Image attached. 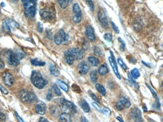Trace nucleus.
Instances as JSON below:
<instances>
[{
    "instance_id": "obj_24",
    "label": "nucleus",
    "mask_w": 163,
    "mask_h": 122,
    "mask_svg": "<svg viewBox=\"0 0 163 122\" xmlns=\"http://www.w3.org/2000/svg\"><path fill=\"white\" fill-rule=\"evenodd\" d=\"M49 70H50L51 74L54 76H56V77L58 76L60 74L59 70L54 65H51L50 66V68H49Z\"/></svg>"
},
{
    "instance_id": "obj_23",
    "label": "nucleus",
    "mask_w": 163,
    "mask_h": 122,
    "mask_svg": "<svg viewBox=\"0 0 163 122\" xmlns=\"http://www.w3.org/2000/svg\"><path fill=\"white\" fill-rule=\"evenodd\" d=\"M30 62L31 65H34V66H43L46 64V63L45 62L39 60L37 58L31 59Z\"/></svg>"
},
{
    "instance_id": "obj_21",
    "label": "nucleus",
    "mask_w": 163,
    "mask_h": 122,
    "mask_svg": "<svg viewBox=\"0 0 163 122\" xmlns=\"http://www.w3.org/2000/svg\"><path fill=\"white\" fill-rule=\"evenodd\" d=\"M59 118L61 122H72L70 115L66 113H61Z\"/></svg>"
},
{
    "instance_id": "obj_8",
    "label": "nucleus",
    "mask_w": 163,
    "mask_h": 122,
    "mask_svg": "<svg viewBox=\"0 0 163 122\" xmlns=\"http://www.w3.org/2000/svg\"><path fill=\"white\" fill-rule=\"evenodd\" d=\"M130 116L134 122H143L141 111L137 108H132L130 112Z\"/></svg>"
},
{
    "instance_id": "obj_38",
    "label": "nucleus",
    "mask_w": 163,
    "mask_h": 122,
    "mask_svg": "<svg viewBox=\"0 0 163 122\" xmlns=\"http://www.w3.org/2000/svg\"><path fill=\"white\" fill-rule=\"evenodd\" d=\"M93 52H94V54H95L96 55H97V56H100V55H101V51L99 49V48L97 46L94 47Z\"/></svg>"
},
{
    "instance_id": "obj_7",
    "label": "nucleus",
    "mask_w": 163,
    "mask_h": 122,
    "mask_svg": "<svg viewBox=\"0 0 163 122\" xmlns=\"http://www.w3.org/2000/svg\"><path fill=\"white\" fill-rule=\"evenodd\" d=\"M72 8L74 13L73 21L75 23H79L82 19V13L80 6L78 3H75L73 5Z\"/></svg>"
},
{
    "instance_id": "obj_36",
    "label": "nucleus",
    "mask_w": 163,
    "mask_h": 122,
    "mask_svg": "<svg viewBox=\"0 0 163 122\" xmlns=\"http://www.w3.org/2000/svg\"><path fill=\"white\" fill-rule=\"evenodd\" d=\"M85 1L87 5H88V6H89L90 10L91 11H93L94 10V5L92 0H85Z\"/></svg>"
},
{
    "instance_id": "obj_13",
    "label": "nucleus",
    "mask_w": 163,
    "mask_h": 122,
    "mask_svg": "<svg viewBox=\"0 0 163 122\" xmlns=\"http://www.w3.org/2000/svg\"><path fill=\"white\" fill-rule=\"evenodd\" d=\"M3 80L5 85L8 86H12L14 82L13 75L9 72H5L3 75Z\"/></svg>"
},
{
    "instance_id": "obj_33",
    "label": "nucleus",
    "mask_w": 163,
    "mask_h": 122,
    "mask_svg": "<svg viewBox=\"0 0 163 122\" xmlns=\"http://www.w3.org/2000/svg\"><path fill=\"white\" fill-rule=\"evenodd\" d=\"M128 80L129 81V82H130L136 88L138 89V83H137L135 80H134V79H133V78L132 77V76H131V75H130V73H128Z\"/></svg>"
},
{
    "instance_id": "obj_16",
    "label": "nucleus",
    "mask_w": 163,
    "mask_h": 122,
    "mask_svg": "<svg viewBox=\"0 0 163 122\" xmlns=\"http://www.w3.org/2000/svg\"><path fill=\"white\" fill-rule=\"evenodd\" d=\"M30 96L31 92L26 89L22 90L19 93V98L23 103H30Z\"/></svg>"
},
{
    "instance_id": "obj_6",
    "label": "nucleus",
    "mask_w": 163,
    "mask_h": 122,
    "mask_svg": "<svg viewBox=\"0 0 163 122\" xmlns=\"http://www.w3.org/2000/svg\"><path fill=\"white\" fill-rule=\"evenodd\" d=\"M131 103L128 99L124 97H121L116 103V109L119 111H122L130 107Z\"/></svg>"
},
{
    "instance_id": "obj_20",
    "label": "nucleus",
    "mask_w": 163,
    "mask_h": 122,
    "mask_svg": "<svg viewBox=\"0 0 163 122\" xmlns=\"http://www.w3.org/2000/svg\"><path fill=\"white\" fill-rule=\"evenodd\" d=\"M64 55H65V60H66V63L69 65H72L75 59L73 57V56H72V55L71 54L69 50L65 51Z\"/></svg>"
},
{
    "instance_id": "obj_34",
    "label": "nucleus",
    "mask_w": 163,
    "mask_h": 122,
    "mask_svg": "<svg viewBox=\"0 0 163 122\" xmlns=\"http://www.w3.org/2000/svg\"><path fill=\"white\" fill-rule=\"evenodd\" d=\"M118 63L120 65V66L122 68H123V70H126L127 68V66L125 64L124 62L123 61L122 59H121V58H119L118 59Z\"/></svg>"
},
{
    "instance_id": "obj_17",
    "label": "nucleus",
    "mask_w": 163,
    "mask_h": 122,
    "mask_svg": "<svg viewBox=\"0 0 163 122\" xmlns=\"http://www.w3.org/2000/svg\"><path fill=\"white\" fill-rule=\"evenodd\" d=\"M46 110V103L44 102H38L36 105V113L40 115H44L45 114Z\"/></svg>"
},
{
    "instance_id": "obj_3",
    "label": "nucleus",
    "mask_w": 163,
    "mask_h": 122,
    "mask_svg": "<svg viewBox=\"0 0 163 122\" xmlns=\"http://www.w3.org/2000/svg\"><path fill=\"white\" fill-rule=\"evenodd\" d=\"M69 39V36L67 35L63 29H60L55 35L54 37L55 43L56 45H60L61 43H67Z\"/></svg>"
},
{
    "instance_id": "obj_5",
    "label": "nucleus",
    "mask_w": 163,
    "mask_h": 122,
    "mask_svg": "<svg viewBox=\"0 0 163 122\" xmlns=\"http://www.w3.org/2000/svg\"><path fill=\"white\" fill-rule=\"evenodd\" d=\"M19 27V24L13 20L5 19L3 22V29L7 33L11 32L12 30Z\"/></svg>"
},
{
    "instance_id": "obj_12",
    "label": "nucleus",
    "mask_w": 163,
    "mask_h": 122,
    "mask_svg": "<svg viewBox=\"0 0 163 122\" xmlns=\"http://www.w3.org/2000/svg\"><path fill=\"white\" fill-rule=\"evenodd\" d=\"M60 103L62 105L70 110L72 113H76V107L72 102L63 98L60 99Z\"/></svg>"
},
{
    "instance_id": "obj_30",
    "label": "nucleus",
    "mask_w": 163,
    "mask_h": 122,
    "mask_svg": "<svg viewBox=\"0 0 163 122\" xmlns=\"http://www.w3.org/2000/svg\"><path fill=\"white\" fill-rule=\"evenodd\" d=\"M130 75H131V76H132V77L133 79H135L138 78L140 76V73H139L138 69L136 68H135L133 70H131Z\"/></svg>"
},
{
    "instance_id": "obj_39",
    "label": "nucleus",
    "mask_w": 163,
    "mask_h": 122,
    "mask_svg": "<svg viewBox=\"0 0 163 122\" xmlns=\"http://www.w3.org/2000/svg\"><path fill=\"white\" fill-rule=\"evenodd\" d=\"M104 39L108 42H110L113 39V36L111 33H106L104 35Z\"/></svg>"
},
{
    "instance_id": "obj_11",
    "label": "nucleus",
    "mask_w": 163,
    "mask_h": 122,
    "mask_svg": "<svg viewBox=\"0 0 163 122\" xmlns=\"http://www.w3.org/2000/svg\"><path fill=\"white\" fill-rule=\"evenodd\" d=\"M40 15L42 19L47 22H51L55 20L56 17V15L49 11L41 10L40 11Z\"/></svg>"
},
{
    "instance_id": "obj_50",
    "label": "nucleus",
    "mask_w": 163,
    "mask_h": 122,
    "mask_svg": "<svg viewBox=\"0 0 163 122\" xmlns=\"http://www.w3.org/2000/svg\"><path fill=\"white\" fill-rule=\"evenodd\" d=\"M38 122H48V121L46 120L45 118L44 117H41L40 119H39V121Z\"/></svg>"
},
{
    "instance_id": "obj_41",
    "label": "nucleus",
    "mask_w": 163,
    "mask_h": 122,
    "mask_svg": "<svg viewBox=\"0 0 163 122\" xmlns=\"http://www.w3.org/2000/svg\"><path fill=\"white\" fill-rule=\"evenodd\" d=\"M90 95L93 100L95 101L97 103H100V101L94 93H93V92H91V93H90Z\"/></svg>"
},
{
    "instance_id": "obj_44",
    "label": "nucleus",
    "mask_w": 163,
    "mask_h": 122,
    "mask_svg": "<svg viewBox=\"0 0 163 122\" xmlns=\"http://www.w3.org/2000/svg\"><path fill=\"white\" fill-rule=\"evenodd\" d=\"M53 97L52 91L49 90L48 91V93L46 94V99L48 101H50Z\"/></svg>"
},
{
    "instance_id": "obj_22",
    "label": "nucleus",
    "mask_w": 163,
    "mask_h": 122,
    "mask_svg": "<svg viewBox=\"0 0 163 122\" xmlns=\"http://www.w3.org/2000/svg\"><path fill=\"white\" fill-rule=\"evenodd\" d=\"M98 73L101 75H103L109 73V69L107 65L103 64L99 68Z\"/></svg>"
},
{
    "instance_id": "obj_35",
    "label": "nucleus",
    "mask_w": 163,
    "mask_h": 122,
    "mask_svg": "<svg viewBox=\"0 0 163 122\" xmlns=\"http://www.w3.org/2000/svg\"><path fill=\"white\" fill-rule=\"evenodd\" d=\"M53 88L54 90L55 91L56 94L58 96H60L61 95V93L60 90L59 89L58 85L56 84H54L53 85Z\"/></svg>"
},
{
    "instance_id": "obj_53",
    "label": "nucleus",
    "mask_w": 163,
    "mask_h": 122,
    "mask_svg": "<svg viewBox=\"0 0 163 122\" xmlns=\"http://www.w3.org/2000/svg\"><path fill=\"white\" fill-rule=\"evenodd\" d=\"M116 119L120 122H124V121L123 120L122 118L121 117H120V116H117V117H116Z\"/></svg>"
},
{
    "instance_id": "obj_28",
    "label": "nucleus",
    "mask_w": 163,
    "mask_h": 122,
    "mask_svg": "<svg viewBox=\"0 0 163 122\" xmlns=\"http://www.w3.org/2000/svg\"><path fill=\"white\" fill-rule=\"evenodd\" d=\"M58 82L59 87H60L63 90L66 92L68 91V90H69V87H68V85H67L66 83L63 82V81L60 80H58Z\"/></svg>"
},
{
    "instance_id": "obj_54",
    "label": "nucleus",
    "mask_w": 163,
    "mask_h": 122,
    "mask_svg": "<svg viewBox=\"0 0 163 122\" xmlns=\"http://www.w3.org/2000/svg\"><path fill=\"white\" fill-rule=\"evenodd\" d=\"M10 1L12 3H17L19 1V0H10Z\"/></svg>"
},
{
    "instance_id": "obj_46",
    "label": "nucleus",
    "mask_w": 163,
    "mask_h": 122,
    "mask_svg": "<svg viewBox=\"0 0 163 122\" xmlns=\"http://www.w3.org/2000/svg\"><path fill=\"white\" fill-rule=\"evenodd\" d=\"M15 115H16V118H17V119L19 121V122H25L23 121V120L22 119V118L20 116H19L18 114L17 113V112H15Z\"/></svg>"
},
{
    "instance_id": "obj_40",
    "label": "nucleus",
    "mask_w": 163,
    "mask_h": 122,
    "mask_svg": "<svg viewBox=\"0 0 163 122\" xmlns=\"http://www.w3.org/2000/svg\"><path fill=\"white\" fill-rule=\"evenodd\" d=\"M111 25L114 31V32H115L116 33H120V30L118 26L114 23V22H111Z\"/></svg>"
},
{
    "instance_id": "obj_32",
    "label": "nucleus",
    "mask_w": 163,
    "mask_h": 122,
    "mask_svg": "<svg viewBox=\"0 0 163 122\" xmlns=\"http://www.w3.org/2000/svg\"><path fill=\"white\" fill-rule=\"evenodd\" d=\"M15 53L16 54V55L17 56L20 60L23 59L25 56V52L20 49H17L15 50Z\"/></svg>"
},
{
    "instance_id": "obj_10",
    "label": "nucleus",
    "mask_w": 163,
    "mask_h": 122,
    "mask_svg": "<svg viewBox=\"0 0 163 122\" xmlns=\"http://www.w3.org/2000/svg\"><path fill=\"white\" fill-rule=\"evenodd\" d=\"M98 18L101 25L104 28H107L108 26V22L105 13L103 9H100L98 13Z\"/></svg>"
},
{
    "instance_id": "obj_37",
    "label": "nucleus",
    "mask_w": 163,
    "mask_h": 122,
    "mask_svg": "<svg viewBox=\"0 0 163 122\" xmlns=\"http://www.w3.org/2000/svg\"><path fill=\"white\" fill-rule=\"evenodd\" d=\"M102 113L107 115V116H109L111 114V110L108 108L107 107H105L103 109H102Z\"/></svg>"
},
{
    "instance_id": "obj_2",
    "label": "nucleus",
    "mask_w": 163,
    "mask_h": 122,
    "mask_svg": "<svg viewBox=\"0 0 163 122\" xmlns=\"http://www.w3.org/2000/svg\"><path fill=\"white\" fill-rule=\"evenodd\" d=\"M38 0H21L25 9V14L29 18L35 17Z\"/></svg>"
},
{
    "instance_id": "obj_42",
    "label": "nucleus",
    "mask_w": 163,
    "mask_h": 122,
    "mask_svg": "<svg viewBox=\"0 0 163 122\" xmlns=\"http://www.w3.org/2000/svg\"><path fill=\"white\" fill-rule=\"evenodd\" d=\"M92 105H93V106L98 111L102 113V109H101V108L100 107L98 104H97L96 103H92Z\"/></svg>"
},
{
    "instance_id": "obj_25",
    "label": "nucleus",
    "mask_w": 163,
    "mask_h": 122,
    "mask_svg": "<svg viewBox=\"0 0 163 122\" xmlns=\"http://www.w3.org/2000/svg\"><path fill=\"white\" fill-rule=\"evenodd\" d=\"M147 86L148 87L149 89H150V91L151 92L152 94L153 95L154 97L156 99V107L157 108L160 107V101H159V99L158 96H157V94L156 93V92L152 88L148 85H147Z\"/></svg>"
},
{
    "instance_id": "obj_15",
    "label": "nucleus",
    "mask_w": 163,
    "mask_h": 122,
    "mask_svg": "<svg viewBox=\"0 0 163 122\" xmlns=\"http://www.w3.org/2000/svg\"><path fill=\"white\" fill-rule=\"evenodd\" d=\"M78 68L79 73L84 75L88 73L90 70V66L87 62L83 61L78 64Z\"/></svg>"
},
{
    "instance_id": "obj_45",
    "label": "nucleus",
    "mask_w": 163,
    "mask_h": 122,
    "mask_svg": "<svg viewBox=\"0 0 163 122\" xmlns=\"http://www.w3.org/2000/svg\"><path fill=\"white\" fill-rule=\"evenodd\" d=\"M120 42H121V46H120V49H121V51H123L124 50V49H125V43H124V42H123V40H121V39H119Z\"/></svg>"
},
{
    "instance_id": "obj_18",
    "label": "nucleus",
    "mask_w": 163,
    "mask_h": 122,
    "mask_svg": "<svg viewBox=\"0 0 163 122\" xmlns=\"http://www.w3.org/2000/svg\"><path fill=\"white\" fill-rule=\"evenodd\" d=\"M86 35L91 41H94L96 40L95 35L94 34V29L91 26H87L85 30Z\"/></svg>"
},
{
    "instance_id": "obj_4",
    "label": "nucleus",
    "mask_w": 163,
    "mask_h": 122,
    "mask_svg": "<svg viewBox=\"0 0 163 122\" xmlns=\"http://www.w3.org/2000/svg\"><path fill=\"white\" fill-rule=\"evenodd\" d=\"M6 59L7 63L11 66H16L20 63V60L16 55L15 52L13 51L8 50L6 53Z\"/></svg>"
},
{
    "instance_id": "obj_9",
    "label": "nucleus",
    "mask_w": 163,
    "mask_h": 122,
    "mask_svg": "<svg viewBox=\"0 0 163 122\" xmlns=\"http://www.w3.org/2000/svg\"><path fill=\"white\" fill-rule=\"evenodd\" d=\"M110 53H111V56L109 57L108 59L111 66L113 69V71L114 72L115 75H116V76H117V77L119 79H121V75L119 73V72L118 66H117V63L116 62L114 55L111 51H110Z\"/></svg>"
},
{
    "instance_id": "obj_49",
    "label": "nucleus",
    "mask_w": 163,
    "mask_h": 122,
    "mask_svg": "<svg viewBox=\"0 0 163 122\" xmlns=\"http://www.w3.org/2000/svg\"><path fill=\"white\" fill-rule=\"evenodd\" d=\"M5 66V64L3 60L2 59H0V68H3Z\"/></svg>"
},
{
    "instance_id": "obj_52",
    "label": "nucleus",
    "mask_w": 163,
    "mask_h": 122,
    "mask_svg": "<svg viewBox=\"0 0 163 122\" xmlns=\"http://www.w3.org/2000/svg\"><path fill=\"white\" fill-rule=\"evenodd\" d=\"M81 122H89V121L88 120V119L85 117H84L83 116L81 118Z\"/></svg>"
},
{
    "instance_id": "obj_29",
    "label": "nucleus",
    "mask_w": 163,
    "mask_h": 122,
    "mask_svg": "<svg viewBox=\"0 0 163 122\" xmlns=\"http://www.w3.org/2000/svg\"><path fill=\"white\" fill-rule=\"evenodd\" d=\"M90 78L91 79V81L93 83H95L98 80V76H97V71L94 70L91 72L90 73Z\"/></svg>"
},
{
    "instance_id": "obj_26",
    "label": "nucleus",
    "mask_w": 163,
    "mask_h": 122,
    "mask_svg": "<svg viewBox=\"0 0 163 122\" xmlns=\"http://www.w3.org/2000/svg\"><path fill=\"white\" fill-rule=\"evenodd\" d=\"M88 60L93 66H97L99 63V60L94 56L89 57Z\"/></svg>"
},
{
    "instance_id": "obj_31",
    "label": "nucleus",
    "mask_w": 163,
    "mask_h": 122,
    "mask_svg": "<svg viewBox=\"0 0 163 122\" xmlns=\"http://www.w3.org/2000/svg\"><path fill=\"white\" fill-rule=\"evenodd\" d=\"M58 3L62 9H66L69 4L70 0H57Z\"/></svg>"
},
{
    "instance_id": "obj_43",
    "label": "nucleus",
    "mask_w": 163,
    "mask_h": 122,
    "mask_svg": "<svg viewBox=\"0 0 163 122\" xmlns=\"http://www.w3.org/2000/svg\"><path fill=\"white\" fill-rule=\"evenodd\" d=\"M43 25L41 24V23H38V32L40 33H42L43 31Z\"/></svg>"
},
{
    "instance_id": "obj_1",
    "label": "nucleus",
    "mask_w": 163,
    "mask_h": 122,
    "mask_svg": "<svg viewBox=\"0 0 163 122\" xmlns=\"http://www.w3.org/2000/svg\"><path fill=\"white\" fill-rule=\"evenodd\" d=\"M31 81L34 85L38 89H43L48 84L47 80L43 77L40 72L36 71H32Z\"/></svg>"
},
{
    "instance_id": "obj_51",
    "label": "nucleus",
    "mask_w": 163,
    "mask_h": 122,
    "mask_svg": "<svg viewBox=\"0 0 163 122\" xmlns=\"http://www.w3.org/2000/svg\"><path fill=\"white\" fill-rule=\"evenodd\" d=\"M47 37H48L49 39H52V33H51V32H50V31H48L47 32Z\"/></svg>"
},
{
    "instance_id": "obj_19",
    "label": "nucleus",
    "mask_w": 163,
    "mask_h": 122,
    "mask_svg": "<svg viewBox=\"0 0 163 122\" xmlns=\"http://www.w3.org/2000/svg\"><path fill=\"white\" fill-rule=\"evenodd\" d=\"M79 106L81 108L83 109V111L85 113H89L91 110L90 105L84 99H82L78 103Z\"/></svg>"
},
{
    "instance_id": "obj_47",
    "label": "nucleus",
    "mask_w": 163,
    "mask_h": 122,
    "mask_svg": "<svg viewBox=\"0 0 163 122\" xmlns=\"http://www.w3.org/2000/svg\"><path fill=\"white\" fill-rule=\"evenodd\" d=\"M5 115L0 112V121L2 122V121H5Z\"/></svg>"
},
{
    "instance_id": "obj_48",
    "label": "nucleus",
    "mask_w": 163,
    "mask_h": 122,
    "mask_svg": "<svg viewBox=\"0 0 163 122\" xmlns=\"http://www.w3.org/2000/svg\"><path fill=\"white\" fill-rule=\"evenodd\" d=\"M50 111L53 114H56V113L58 112V109H56V108L55 107V106H53L52 109H51Z\"/></svg>"
},
{
    "instance_id": "obj_14",
    "label": "nucleus",
    "mask_w": 163,
    "mask_h": 122,
    "mask_svg": "<svg viewBox=\"0 0 163 122\" xmlns=\"http://www.w3.org/2000/svg\"><path fill=\"white\" fill-rule=\"evenodd\" d=\"M71 54L76 60H81L84 57V52L83 50L78 48H73L69 50Z\"/></svg>"
},
{
    "instance_id": "obj_27",
    "label": "nucleus",
    "mask_w": 163,
    "mask_h": 122,
    "mask_svg": "<svg viewBox=\"0 0 163 122\" xmlns=\"http://www.w3.org/2000/svg\"><path fill=\"white\" fill-rule=\"evenodd\" d=\"M95 86L96 88L97 89V90L102 95H103V96H105V95L106 93V89H105V88H104L102 85H101L100 83H97V84Z\"/></svg>"
},
{
    "instance_id": "obj_55",
    "label": "nucleus",
    "mask_w": 163,
    "mask_h": 122,
    "mask_svg": "<svg viewBox=\"0 0 163 122\" xmlns=\"http://www.w3.org/2000/svg\"><path fill=\"white\" fill-rule=\"evenodd\" d=\"M1 5V6H2V7H5V3H2Z\"/></svg>"
}]
</instances>
